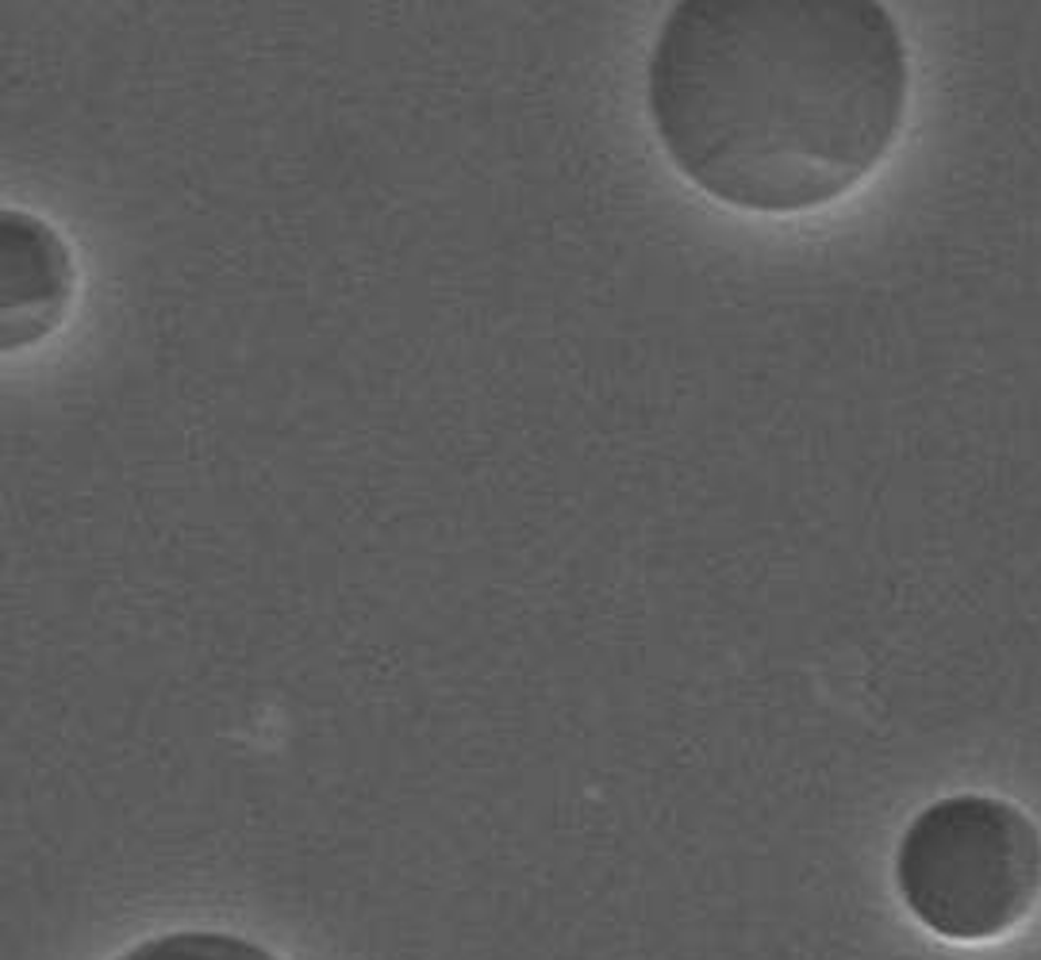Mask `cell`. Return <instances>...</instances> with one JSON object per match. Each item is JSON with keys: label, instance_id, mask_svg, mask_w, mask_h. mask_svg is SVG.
Listing matches in <instances>:
<instances>
[{"label": "cell", "instance_id": "3957f363", "mask_svg": "<svg viewBox=\"0 0 1041 960\" xmlns=\"http://www.w3.org/2000/svg\"><path fill=\"white\" fill-rule=\"evenodd\" d=\"M77 296L74 250L39 212L0 220V338L4 354L39 346L66 323Z\"/></svg>", "mask_w": 1041, "mask_h": 960}, {"label": "cell", "instance_id": "7a4b0ae2", "mask_svg": "<svg viewBox=\"0 0 1041 960\" xmlns=\"http://www.w3.org/2000/svg\"><path fill=\"white\" fill-rule=\"evenodd\" d=\"M911 918L946 941H996L1041 899V830L999 795H946L923 806L895 850Z\"/></svg>", "mask_w": 1041, "mask_h": 960}, {"label": "cell", "instance_id": "6da1fadb", "mask_svg": "<svg viewBox=\"0 0 1041 960\" xmlns=\"http://www.w3.org/2000/svg\"><path fill=\"white\" fill-rule=\"evenodd\" d=\"M907 108V39L876 0H681L645 62L673 169L754 215L850 197L895 150Z\"/></svg>", "mask_w": 1041, "mask_h": 960}, {"label": "cell", "instance_id": "277c9868", "mask_svg": "<svg viewBox=\"0 0 1041 960\" xmlns=\"http://www.w3.org/2000/svg\"><path fill=\"white\" fill-rule=\"evenodd\" d=\"M116 960H281L257 941L228 930H174L139 941Z\"/></svg>", "mask_w": 1041, "mask_h": 960}]
</instances>
